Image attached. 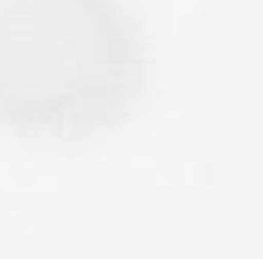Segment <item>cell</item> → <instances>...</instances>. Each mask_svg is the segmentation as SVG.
<instances>
[{
	"instance_id": "obj_1",
	"label": "cell",
	"mask_w": 263,
	"mask_h": 259,
	"mask_svg": "<svg viewBox=\"0 0 263 259\" xmlns=\"http://www.w3.org/2000/svg\"><path fill=\"white\" fill-rule=\"evenodd\" d=\"M144 34L123 0H0V131L80 143L144 92Z\"/></svg>"
}]
</instances>
